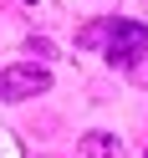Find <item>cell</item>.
<instances>
[{
    "instance_id": "ba28073f",
    "label": "cell",
    "mask_w": 148,
    "mask_h": 158,
    "mask_svg": "<svg viewBox=\"0 0 148 158\" xmlns=\"http://www.w3.org/2000/svg\"><path fill=\"white\" fill-rule=\"evenodd\" d=\"M143 158H148V153H143Z\"/></svg>"
},
{
    "instance_id": "6da1fadb",
    "label": "cell",
    "mask_w": 148,
    "mask_h": 158,
    "mask_svg": "<svg viewBox=\"0 0 148 158\" xmlns=\"http://www.w3.org/2000/svg\"><path fill=\"white\" fill-rule=\"evenodd\" d=\"M51 92V72L36 61H21V66H0V102H26V97H41Z\"/></svg>"
},
{
    "instance_id": "7a4b0ae2",
    "label": "cell",
    "mask_w": 148,
    "mask_h": 158,
    "mask_svg": "<svg viewBox=\"0 0 148 158\" xmlns=\"http://www.w3.org/2000/svg\"><path fill=\"white\" fill-rule=\"evenodd\" d=\"M102 51H107V61H112V66H133L138 56L148 51V26H143V21H117Z\"/></svg>"
},
{
    "instance_id": "277c9868",
    "label": "cell",
    "mask_w": 148,
    "mask_h": 158,
    "mask_svg": "<svg viewBox=\"0 0 148 158\" xmlns=\"http://www.w3.org/2000/svg\"><path fill=\"white\" fill-rule=\"evenodd\" d=\"M112 26H117V15H102V21H87L82 31H77V46H82V51H102V46H107V36H112Z\"/></svg>"
},
{
    "instance_id": "5b68a950",
    "label": "cell",
    "mask_w": 148,
    "mask_h": 158,
    "mask_svg": "<svg viewBox=\"0 0 148 158\" xmlns=\"http://www.w3.org/2000/svg\"><path fill=\"white\" fill-rule=\"evenodd\" d=\"M26 56H36V66H41L46 56H56V46L46 41V36H31V41H26Z\"/></svg>"
},
{
    "instance_id": "8992f818",
    "label": "cell",
    "mask_w": 148,
    "mask_h": 158,
    "mask_svg": "<svg viewBox=\"0 0 148 158\" xmlns=\"http://www.w3.org/2000/svg\"><path fill=\"white\" fill-rule=\"evenodd\" d=\"M128 77H133V82H138V87H148V51H143V56H138V61H133V66H128Z\"/></svg>"
},
{
    "instance_id": "3957f363",
    "label": "cell",
    "mask_w": 148,
    "mask_h": 158,
    "mask_svg": "<svg viewBox=\"0 0 148 158\" xmlns=\"http://www.w3.org/2000/svg\"><path fill=\"white\" fill-rule=\"evenodd\" d=\"M77 158H123V138L117 133H87L77 143Z\"/></svg>"
},
{
    "instance_id": "52a82bcc",
    "label": "cell",
    "mask_w": 148,
    "mask_h": 158,
    "mask_svg": "<svg viewBox=\"0 0 148 158\" xmlns=\"http://www.w3.org/2000/svg\"><path fill=\"white\" fill-rule=\"evenodd\" d=\"M26 15H41V10H51V0H15Z\"/></svg>"
}]
</instances>
